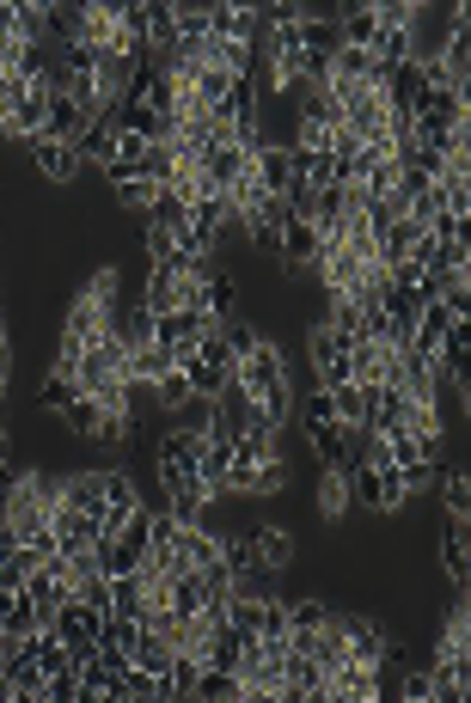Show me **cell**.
<instances>
[{
    "label": "cell",
    "mask_w": 471,
    "mask_h": 703,
    "mask_svg": "<svg viewBox=\"0 0 471 703\" xmlns=\"http://www.w3.org/2000/svg\"><path fill=\"white\" fill-rule=\"evenodd\" d=\"M252 545H257V562H264L269 575H276V569H288V562H294V538H288L282 526H257V532H252Z\"/></svg>",
    "instance_id": "19"
},
{
    "label": "cell",
    "mask_w": 471,
    "mask_h": 703,
    "mask_svg": "<svg viewBox=\"0 0 471 703\" xmlns=\"http://www.w3.org/2000/svg\"><path fill=\"white\" fill-rule=\"evenodd\" d=\"M147 147H154L147 135H135V129L117 123V159H147Z\"/></svg>",
    "instance_id": "34"
},
{
    "label": "cell",
    "mask_w": 471,
    "mask_h": 703,
    "mask_svg": "<svg viewBox=\"0 0 471 703\" xmlns=\"http://www.w3.org/2000/svg\"><path fill=\"white\" fill-rule=\"evenodd\" d=\"M0 465H7V428H0Z\"/></svg>",
    "instance_id": "41"
},
{
    "label": "cell",
    "mask_w": 471,
    "mask_h": 703,
    "mask_svg": "<svg viewBox=\"0 0 471 703\" xmlns=\"http://www.w3.org/2000/svg\"><path fill=\"white\" fill-rule=\"evenodd\" d=\"M172 355H178V374L190 379V391H196V398H220V391H227V379H233V349H227V337H220V330H208L203 343L172 349Z\"/></svg>",
    "instance_id": "2"
},
{
    "label": "cell",
    "mask_w": 471,
    "mask_h": 703,
    "mask_svg": "<svg viewBox=\"0 0 471 703\" xmlns=\"http://www.w3.org/2000/svg\"><path fill=\"white\" fill-rule=\"evenodd\" d=\"M86 123H93V117H86L68 93H49V117H44V135H37V141H68V147H74Z\"/></svg>",
    "instance_id": "8"
},
{
    "label": "cell",
    "mask_w": 471,
    "mask_h": 703,
    "mask_svg": "<svg viewBox=\"0 0 471 703\" xmlns=\"http://www.w3.org/2000/svg\"><path fill=\"white\" fill-rule=\"evenodd\" d=\"M447 514H454V520L471 514V484H466V477H447Z\"/></svg>",
    "instance_id": "35"
},
{
    "label": "cell",
    "mask_w": 471,
    "mask_h": 703,
    "mask_svg": "<svg viewBox=\"0 0 471 703\" xmlns=\"http://www.w3.org/2000/svg\"><path fill=\"white\" fill-rule=\"evenodd\" d=\"M86 300H98V306H110V313H117V269H98V276L86 281Z\"/></svg>",
    "instance_id": "33"
},
{
    "label": "cell",
    "mask_w": 471,
    "mask_h": 703,
    "mask_svg": "<svg viewBox=\"0 0 471 703\" xmlns=\"http://www.w3.org/2000/svg\"><path fill=\"white\" fill-rule=\"evenodd\" d=\"M440 562H447V575L466 587L471 581V557H466V520H454L447 514V532H440Z\"/></svg>",
    "instance_id": "18"
},
{
    "label": "cell",
    "mask_w": 471,
    "mask_h": 703,
    "mask_svg": "<svg viewBox=\"0 0 471 703\" xmlns=\"http://www.w3.org/2000/svg\"><path fill=\"white\" fill-rule=\"evenodd\" d=\"M404 703H435V679L428 672H404Z\"/></svg>",
    "instance_id": "37"
},
{
    "label": "cell",
    "mask_w": 471,
    "mask_h": 703,
    "mask_svg": "<svg viewBox=\"0 0 471 703\" xmlns=\"http://www.w3.org/2000/svg\"><path fill=\"white\" fill-rule=\"evenodd\" d=\"M313 374H318V386H325V391L349 379V343H343L330 325L313 330Z\"/></svg>",
    "instance_id": "5"
},
{
    "label": "cell",
    "mask_w": 471,
    "mask_h": 703,
    "mask_svg": "<svg viewBox=\"0 0 471 703\" xmlns=\"http://www.w3.org/2000/svg\"><path fill=\"white\" fill-rule=\"evenodd\" d=\"M74 44L98 56H129L123 49V0H80V37Z\"/></svg>",
    "instance_id": "3"
},
{
    "label": "cell",
    "mask_w": 471,
    "mask_h": 703,
    "mask_svg": "<svg viewBox=\"0 0 471 703\" xmlns=\"http://www.w3.org/2000/svg\"><path fill=\"white\" fill-rule=\"evenodd\" d=\"M154 190L159 184H123V203L129 208H154Z\"/></svg>",
    "instance_id": "40"
},
{
    "label": "cell",
    "mask_w": 471,
    "mask_h": 703,
    "mask_svg": "<svg viewBox=\"0 0 471 703\" xmlns=\"http://www.w3.org/2000/svg\"><path fill=\"white\" fill-rule=\"evenodd\" d=\"M282 489V459H257V496Z\"/></svg>",
    "instance_id": "38"
},
{
    "label": "cell",
    "mask_w": 471,
    "mask_h": 703,
    "mask_svg": "<svg viewBox=\"0 0 471 703\" xmlns=\"http://www.w3.org/2000/svg\"><path fill=\"white\" fill-rule=\"evenodd\" d=\"M62 501L80 508V514H93L105 526V471H80V477H62Z\"/></svg>",
    "instance_id": "12"
},
{
    "label": "cell",
    "mask_w": 471,
    "mask_h": 703,
    "mask_svg": "<svg viewBox=\"0 0 471 703\" xmlns=\"http://www.w3.org/2000/svg\"><path fill=\"white\" fill-rule=\"evenodd\" d=\"M330 625H337V637H343L349 660H362V667H386V630H379L374 618H362V611H330Z\"/></svg>",
    "instance_id": "4"
},
{
    "label": "cell",
    "mask_w": 471,
    "mask_h": 703,
    "mask_svg": "<svg viewBox=\"0 0 471 703\" xmlns=\"http://www.w3.org/2000/svg\"><path fill=\"white\" fill-rule=\"evenodd\" d=\"M276 257H282L288 269H313V264H318V227H313V220H306V215H288Z\"/></svg>",
    "instance_id": "6"
},
{
    "label": "cell",
    "mask_w": 471,
    "mask_h": 703,
    "mask_svg": "<svg viewBox=\"0 0 471 703\" xmlns=\"http://www.w3.org/2000/svg\"><path fill=\"white\" fill-rule=\"evenodd\" d=\"M7 44H19V7L13 0H0V49Z\"/></svg>",
    "instance_id": "39"
},
{
    "label": "cell",
    "mask_w": 471,
    "mask_h": 703,
    "mask_svg": "<svg viewBox=\"0 0 471 703\" xmlns=\"http://www.w3.org/2000/svg\"><path fill=\"white\" fill-rule=\"evenodd\" d=\"M172 550H178V562H184V569H208V562H220V538H215V532H203L196 520H190V526H178Z\"/></svg>",
    "instance_id": "14"
},
{
    "label": "cell",
    "mask_w": 471,
    "mask_h": 703,
    "mask_svg": "<svg viewBox=\"0 0 471 703\" xmlns=\"http://www.w3.org/2000/svg\"><path fill=\"white\" fill-rule=\"evenodd\" d=\"M62 422L74 435H98V428H105V404H98V398H74V404L62 410Z\"/></svg>",
    "instance_id": "22"
},
{
    "label": "cell",
    "mask_w": 471,
    "mask_h": 703,
    "mask_svg": "<svg viewBox=\"0 0 471 703\" xmlns=\"http://www.w3.org/2000/svg\"><path fill=\"white\" fill-rule=\"evenodd\" d=\"M154 391H159V404H166V410H184L190 398H196V391H190V379L178 374V367H172L166 379H154Z\"/></svg>",
    "instance_id": "29"
},
{
    "label": "cell",
    "mask_w": 471,
    "mask_h": 703,
    "mask_svg": "<svg viewBox=\"0 0 471 703\" xmlns=\"http://www.w3.org/2000/svg\"><path fill=\"white\" fill-rule=\"evenodd\" d=\"M398 477H404V489L416 496V489H428V484H435L440 471H435V459H410V465H398Z\"/></svg>",
    "instance_id": "31"
},
{
    "label": "cell",
    "mask_w": 471,
    "mask_h": 703,
    "mask_svg": "<svg viewBox=\"0 0 471 703\" xmlns=\"http://www.w3.org/2000/svg\"><path fill=\"white\" fill-rule=\"evenodd\" d=\"M325 325L337 330L343 343H355V337H362V325H367V306H355L349 294H330V318H325Z\"/></svg>",
    "instance_id": "21"
},
{
    "label": "cell",
    "mask_w": 471,
    "mask_h": 703,
    "mask_svg": "<svg viewBox=\"0 0 471 703\" xmlns=\"http://www.w3.org/2000/svg\"><path fill=\"white\" fill-rule=\"evenodd\" d=\"M0 672L13 679V698H19V703H37V698H44V679H49V672H44V660L32 655V642H25V649H19V655L7 660Z\"/></svg>",
    "instance_id": "13"
},
{
    "label": "cell",
    "mask_w": 471,
    "mask_h": 703,
    "mask_svg": "<svg viewBox=\"0 0 471 703\" xmlns=\"http://www.w3.org/2000/svg\"><path fill=\"white\" fill-rule=\"evenodd\" d=\"M203 313L227 325V313H233V281L227 276H203Z\"/></svg>",
    "instance_id": "23"
},
{
    "label": "cell",
    "mask_w": 471,
    "mask_h": 703,
    "mask_svg": "<svg viewBox=\"0 0 471 703\" xmlns=\"http://www.w3.org/2000/svg\"><path fill=\"white\" fill-rule=\"evenodd\" d=\"M44 7H49V32L74 44V37H80V0H62V7H56V0H44Z\"/></svg>",
    "instance_id": "28"
},
{
    "label": "cell",
    "mask_w": 471,
    "mask_h": 703,
    "mask_svg": "<svg viewBox=\"0 0 471 703\" xmlns=\"http://www.w3.org/2000/svg\"><path fill=\"white\" fill-rule=\"evenodd\" d=\"M19 484H25V471L0 465V514H13V501H19Z\"/></svg>",
    "instance_id": "36"
},
{
    "label": "cell",
    "mask_w": 471,
    "mask_h": 703,
    "mask_svg": "<svg viewBox=\"0 0 471 703\" xmlns=\"http://www.w3.org/2000/svg\"><path fill=\"white\" fill-rule=\"evenodd\" d=\"M74 154L80 159H117V123H105V117H93V123L80 129V141H74Z\"/></svg>",
    "instance_id": "20"
},
{
    "label": "cell",
    "mask_w": 471,
    "mask_h": 703,
    "mask_svg": "<svg viewBox=\"0 0 471 703\" xmlns=\"http://www.w3.org/2000/svg\"><path fill=\"white\" fill-rule=\"evenodd\" d=\"M252 172H257V184L269 190V196H282L288 184H294V147H282V141H264L252 154Z\"/></svg>",
    "instance_id": "7"
},
{
    "label": "cell",
    "mask_w": 471,
    "mask_h": 703,
    "mask_svg": "<svg viewBox=\"0 0 471 703\" xmlns=\"http://www.w3.org/2000/svg\"><path fill=\"white\" fill-rule=\"evenodd\" d=\"M0 391H7V386H0Z\"/></svg>",
    "instance_id": "42"
},
{
    "label": "cell",
    "mask_w": 471,
    "mask_h": 703,
    "mask_svg": "<svg viewBox=\"0 0 471 703\" xmlns=\"http://www.w3.org/2000/svg\"><path fill=\"white\" fill-rule=\"evenodd\" d=\"M32 159H37V172L56 178V184H68V178L80 172V154L68 141H32Z\"/></svg>",
    "instance_id": "16"
},
{
    "label": "cell",
    "mask_w": 471,
    "mask_h": 703,
    "mask_svg": "<svg viewBox=\"0 0 471 703\" xmlns=\"http://www.w3.org/2000/svg\"><path fill=\"white\" fill-rule=\"evenodd\" d=\"M330 404H337V422H343L349 435H367V422H374V398H367V386L343 379V386H330Z\"/></svg>",
    "instance_id": "9"
},
{
    "label": "cell",
    "mask_w": 471,
    "mask_h": 703,
    "mask_svg": "<svg viewBox=\"0 0 471 703\" xmlns=\"http://www.w3.org/2000/svg\"><path fill=\"white\" fill-rule=\"evenodd\" d=\"M190 698H203V703H245V679H239L233 667H208L203 660V672H196V691Z\"/></svg>",
    "instance_id": "15"
},
{
    "label": "cell",
    "mask_w": 471,
    "mask_h": 703,
    "mask_svg": "<svg viewBox=\"0 0 471 703\" xmlns=\"http://www.w3.org/2000/svg\"><path fill=\"white\" fill-rule=\"evenodd\" d=\"M440 649H454V655H471V606H454V618H447V637H440Z\"/></svg>",
    "instance_id": "27"
},
{
    "label": "cell",
    "mask_w": 471,
    "mask_h": 703,
    "mask_svg": "<svg viewBox=\"0 0 471 703\" xmlns=\"http://www.w3.org/2000/svg\"><path fill=\"white\" fill-rule=\"evenodd\" d=\"M330 606L325 599H288V630H325Z\"/></svg>",
    "instance_id": "25"
},
{
    "label": "cell",
    "mask_w": 471,
    "mask_h": 703,
    "mask_svg": "<svg viewBox=\"0 0 471 703\" xmlns=\"http://www.w3.org/2000/svg\"><path fill=\"white\" fill-rule=\"evenodd\" d=\"M110 606H117V618H135V625H142V611H147V575L142 569L110 581Z\"/></svg>",
    "instance_id": "17"
},
{
    "label": "cell",
    "mask_w": 471,
    "mask_h": 703,
    "mask_svg": "<svg viewBox=\"0 0 471 703\" xmlns=\"http://www.w3.org/2000/svg\"><path fill=\"white\" fill-rule=\"evenodd\" d=\"M147 257H154V264H178V239L166 233V227H154V220H147Z\"/></svg>",
    "instance_id": "30"
},
{
    "label": "cell",
    "mask_w": 471,
    "mask_h": 703,
    "mask_svg": "<svg viewBox=\"0 0 471 703\" xmlns=\"http://www.w3.org/2000/svg\"><path fill=\"white\" fill-rule=\"evenodd\" d=\"M294 37H300V49H306V56H337V49H343V32H337V13H300Z\"/></svg>",
    "instance_id": "11"
},
{
    "label": "cell",
    "mask_w": 471,
    "mask_h": 703,
    "mask_svg": "<svg viewBox=\"0 0 471 703\" xmlns=\"http://www.w3.org/2000/svg\"><path fill=\"white\" fill-rule=\"evenodd\" d=\"M233 386L245 391V398H257V404L269 410V422H276V428H282V422H288V410H294V386H288V361H282V349H276V343H264V337H257V343L233 361Z\"/></svg>",
    "instance_id": "1"
},
{
    "label": "cell",
    "mask_w": 471,
    "mask_h": 703,
    "mask_svg": "<svg viewBox=\"0 0 471 703\" xmlns=\"http://www.w3.org/2000/svg\"><path fill=\"white\" fill-rule=\"evenodd\" d=\"M74 398H80V386H74L68 374H49V386L37 391V404H44V410H56V416H62V410L74 404Z\"/></svg>",
    "instance_id": "26"
},
{
    "label": "cell",
    "mask_w": 471,
    "mask_h": 703,
    "mask_svg": "<svg viewBox=\"0 0 471 703\" xmlns=\"http://www.w3.org/2000/svg\"><path fill=\"white\" fill-rule=\"evenodd\" d=\"M343 508H349V477H343V471H325V489H318V514L337 520Z\"/></svg>",
    "instance_id": "24"
},
{
    "label": "cell",
    "mask_w": 471,
    "mask_h": 703,
    "mask_svg": "<svg viewBox=\"0 0 471 703\" xmlns=\"http://www.w3.org/2000/svg\"><path fill=\"white\" fill-rule=\"evenodd\" d=\"M19 98H25V80L0 74V129H13V110H19Z\"/></svg>",
    "instance_id": "32"
},
{
    "label": "cell",
    "mask_w": 471,
    "mask_h": 703,
    "mask_svg": "<svg viewBox=\"0 0 471 703\" xmlns=\"http://www.w3.org/2000/svg\"><path fill=\"white\" fill-rule=\"evenodd\" d=\"M337 32H343V49H367V56H374V44H379L374 0H355V7H343V13H337Z\"/></svg>",
    "instance_id": "10"
}]
</instances>
